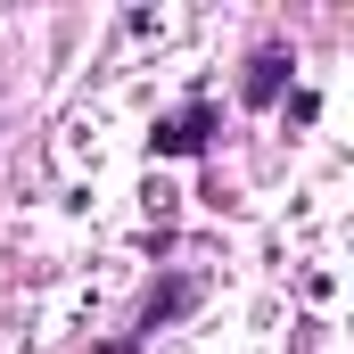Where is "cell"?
Listing matches in <instances>:
<instances>
[{
	"mask_svg": "<svg viewBox=\"0 0 354 354\" xmlns=\"http://www.w3.org/2000/svg\"><path fill=\"white\" fill-rule=\"evenodd\" d=\"M214 132H223L214 99H189V107H174V115H157L149 157H206V149H214Z\"/></svg>",
	"mask_w": 354,
	"mask_h": 354,
	"instance_id": "1",
	"label": "cell"
},
{
	"mask_svg": "<svg viewBox=\"0 0 354 354\" xmlns=\"http://www.w3.org/2000/svg\"><path fill=\"white\" fill-rule=\"evenodd\" d=\"M189 305H198V280H189V272H174V280H157V288L140 297V313H132V346H140V338H157L165 322H181Z\"/></svg>",
	"mask_w": 354,
	"mask_h": 354,
	"instance_id": "2",
	"label": "cell"
},
{
	"mask_svg": "<svg viewBox=\"0 0 354 354\" xmlns=\"http://www.w3.org/2000/svg\"><path fill=\"white\" fill-rule=\"evenodd\" d=\"M280 91H288V50H256L248 75H239V99H248V107H272Z\"/></svg>",
	"mask_w": 354,
	"mask_h": 354,
	"instance_id": "3",
	"label": "cell"
}]
</instances>
